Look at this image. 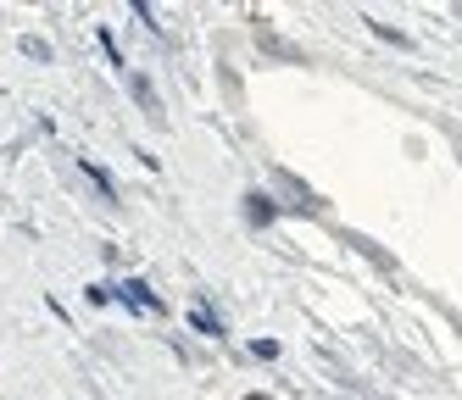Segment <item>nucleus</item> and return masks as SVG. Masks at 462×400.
I'll list each match as a JSON object with an SVG mask.
<instances>
[{"label": "nucleus", "instance_id": "obj_4", "mask_svg": "<svg viewBox=\"0 0 462 400\" xmlns=\"http://www.w3.org/2000/svg\"><path fill=\"white\" fill-rule=\"evenodd\" d=\"M189 323H195V328H201V333H223V323H217V317H212L207 306H195V312H189Z\"/></svg>", "mask_w": 462, "mask_h": 400}, {"label": "nucleus", "instance_id": "obj_6", "mask_svg": "<svg viewBox=\"0 0 462 400\" xmlns=\"http://www.w3.org/2000/svg\"><path fill=\"white\" fill-rule=\"evenodd\" d=\"M251 400H268V395H251Z\"/></svg>", "mask_w": 462, "mask_h": 400}, {"label": "nucleus", "instance_id": "obj_1", "mask_svg": "<svg viewBox=\"0 0 462 400\" xmlns=\"http://www.w3.org/2000/svg\"><path fill=\"white\" fill-rule=\"evenodd\" d=\"M128 89H134V95H140V106H145L151 117H162V100H156V89H151V84H145L140 73H128Z\"/></svg>", "mask_w": 462, "mask_h": 400}, {"label": "nucleus", "instance_id": "obj_5", "mask_svg": "<svg viewBox=\"0 0 462 400\" xmlns=\"http://www.w3.org/2000/svg\"><path fill=\"white\" fill-rule=\"evenodd\" d=\"M23 56H40V61H45V56H51V45H45V40H23Z\"/></svg>", "mask_w": 462, "mask_h": 400}, {"label": "nucleus", "instance_id": "obj_3", "mask_svg": "<svg viewBox=\"0 0 462 400\" xmlns=\"http://www.w3.org/2000/svg\"><path fill=\"white\" fill-rule=\"evenodd\" d=\"M351 245H356L362 256H368V261H379V267H395V261H390V256H384V250H379L374 240H362V233H351Z\"/></svg>", "mask_w": 462, "mask_h": 400}, {"label": "nucleus", "instance_id": "obj_2", "mask_svg": "<svg viewBox=\"0 0 462 400\" xmlns=\"http://www.w3.org/2000/svg\"><path fill=\"white\" fill-rule=\"evenodd\" d=\"M273 212H279V206H273L268 195H245V217H251V223H273Z\"/></svg>", "mask_w": 462, "mask_h": 400}]
</instances>
